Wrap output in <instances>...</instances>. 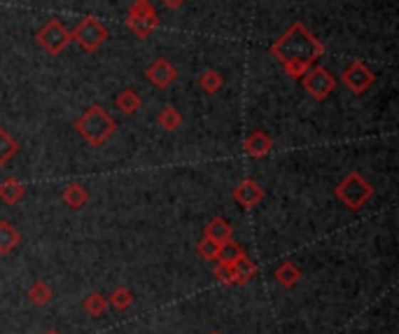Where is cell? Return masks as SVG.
<instances>
[{
    "mask_svg": "<svg viewBox=\"0 0 399 334\" xmlns=\"http://www.w3.org/2000/svg\"><path fill=\"white\" fill-rule=\"evenodd\" d=\"M271 54L278 58V63L283 66L285 73L290 75L292 80L299 82L311 66H316L318 58L325 54V45H322L301 21H294L292 26L271 45Z\"/></svg>",
    "mask_w": 399,
    "mask_h": 334,
    "instance_id": "obj_1",
    "label": "cell"
},
{
    "mask_svg": "<svg viewBox=\"0 0 399 334\" xmlns=\"http://www.w3.org/2000/svg\"><path fill=\"white\" fill-rule=\"evenodd\" d=\"M75 129H78V133L87 140L91 147H100L115 136L117 122L110 117V113L105 110V108L91 105L89 110L84 113L78 122H75Z\"/></svg>",
    "mask_w": 399,
    "mask_h": 334,
    "instance_id": "obj_2",
    "label": "cell"
},
{
    "mask_svg": "<svg viewBox=\"0 0 399 334\" xmlns=\"http://www.w3.org/2000/svg\"><path fill=\"white\" fill-rule=\"evenodd\" d=\"M336 199L341 202L348 211H360L362 206L369 204V199L373 197V187L369 180H364L358 171L348 173L346 178L338 182L334 189Z\"/></svg>",
    "mask_w": 399,
    "mask_h": 334,
    "instance_id": "obj_3",
    "label": "cell"
},
{
    "mask_svg": "<svg viewBox=\"0 0 399 334\" xmlns=\"http://www.w3.org/2000/svg\"><path fill=\"white\" fill-rule=\"evenodd\" d=\"M126 26L138 38H150L157 31L159 26L157 10L152 7L150 0H133L129 7V14H126Z\"/></svg>",
    "mask_w": 399,
    "mask_h": 334,
    "instance_id": "obj_4",
    "label": "cell"
},
{
    "mask_svg": "<svg viewBox=\"0 0 399 334\" xmlns=\"http://www.w3.org/2000/svg\"><path fill=\"white\" fill-rule=\"evenodd\" d=\"M110 38V31L105 24H100L93 16H84V19L78 24V28L71 31V40L78 43L84 52H96V49L105 43Z\"/></svg>",
    "mask_w": 399,
    "mask_h": 334,
    "instance_id": "obj_5",
    "label": "cell"
},
{
    "mask_svg": "<svg viewBox=\"0 0 399 334\" xmlns=\"http://www.w3.org/2000/svg\"><path fill=\"white\" fill-rule=\"evenodd\" d=\"M299 82L316 101H325V98L336 89V78L325 68V66H311Z\"/></svg>",
    "mask_w": 399,
    "mask_h": 334,
    "instance_id": "obj_6",
    "label": "cell"
},
{
    "mask_svg": "<svg viewBox=\"0 0 399 334\" xmlns=\"http://www.w3.org/2000/svg\"><path fill=\"white\" fill-rule=\"evenodd\" d=\"M36 38H38V45L45 49L47 54H52V56L61 54L63 49L73 43L71 31H68L58 19H52L49 24H45V26L38 31Z\"/></svg>",
    "mask_w": 399,
    "mask_h": 334,
    "instance_id": "obj_7",
    "label": "cell"
},
{
    "mask_svg": "<svg viewBox=\"0 0 399 334\" xmlns=\"http://www.w3.org/2000/svg\"><path fill=\"white\" fill-rule=\"evenodd\" d=\"M373 82H376V75L371 73V68L362 61H353L343 73V85L353 91V94H364Z\"/></svg>",
    "mask_w": 399,
    "mask_h": 334,
    "instance_id": "obj_8",
    "label": "cell"
},
{
    "mask_svg": "<svg viewBox=\"0 0 399 334\" xmlns=\"http://www.w3.org/2000/svg\"><path fill=\"white\" fill-rule=\"evenodd\" d=\"M175 78H177V71L173 68L171 63L166 61V58H157V61L147 68V80H150L157 89L171 87L173 82H175Z\"/></svg>",
    "mask_w": 399,
    "mask_h": 334,
    "instance_id": "obj_9",
    "label": "cell"
},
{
    "mask_svg": "<svg viewBox=\"0 0 399 334\" xmlns=\"http://www.w3.org/2000/svg\"><path fill=\"white\" fill-rule=\"evenodd\" d=\"M234 199L243 208H254L261 202V199H264V189H261L254 180L245 178V180H241L239 185L234 187Z\"/></svg>",
    "mask_w": 399,
    "mask_h": 334,
    "instance_id": "obj_10",
    "label": "cell"
},
{
    "mask_svg": "<svg viewBox=\"0 0 399 334\" xmlns=\"http://www.w3.org/2000/svg\"><path fill=\"white\" fill-rule=\"evenodd\" d=\"M243 150H245V155H250V157H266L271 150H274V140H271L269 133L264 131H252L248 138H245V143H243Z\"/></svg>",
    "mask_w": 399,
    "mask_h": 334,
    "instance_id": "obj_11",
    "label": "cell"
},
{
    "mask_svg": "<svg viewBox=\"0 0 399 334\" xmlns=\"http://www.w3.org/2000/svg\"><path fill=\"white\" fill-rule=\"evenodd\" d=\"M232 236H234L232 224L224 218H219V215L203 227V239H210V241H215V244H227V241H232Z\"/></svg>",
    "mask_w": 399,
    "mask_h": 334,
    "instance_id": "obj_12",
    "label": "cell"
},
{
    "mask_svg": "<svg viewBox=\"0 0 399 334\" xmlns=\"http://www.w3.org/2000/svg\"><path fill=\"white\" fill-rule=\"evenodd\" d=\"M24 194H26V187H24L21 180L16 178H7L5 182H0V202L7 204V206H14L19 204Z\"/></svg>",
    "mask_w": 399,
    "mask_h": 334,
    "instance_id": "obj_13",
    "label": "cell"
},
{
    "mask_svg": "<svg viewBox=\"0 0 399 334\" xmlns=\"http://www.w3.org/2000/svg\"><path fill=\"white\" fill-rule=\"evenodd\" d=\"M63 202L68 208H73V211H80L89 204V189L80 185V182H71L66 189H63Z\"/></svg>",
    "mask_w": 399,
    "mask_h": 334,
    "instance_id": "obj_14",
    "label": "cell"
},
{
    "mask_svg": "<svg viewBox=\"0 0 399 334\" xmlns=\"http://www.w3.org/2000/svg\"><path fill=\"white\" fill-rule=\"evenodd\" d=\"M232 271H234V283L245 286V283H250L257 276V264H254L248 255H241L239 260L232 262Z\"/></svg>",
    "mask_w": 399,
    "mask_h": 334,
    "instance_id": "obj_15",
    "label": "cell"
},
{
    "mask_svg": "<svg viewBox=\"0 0 399 334\" xmlns=\"http://www.w3.org/2000/svg\"><path fill=\"white\" fill-rule=\"evenodd\" d=\"M21 244V234L12 222H0V255H10Z\"/></svg>",
    "mask_w": 399,
    "mask_h": 334,
    "instance_id": "obj_16",
    "label": "cell"
},
{
    "mask_svg": "<svg viewBox=\"0 0 399 334\" xmlns=\"http://www.w3.org/2000/svg\"><path fill=\"white\" fill-rule=\"evenodd\" d=\"M115 105L120 108V113H124V115H135V113L140 110L142 101H140V96L135 94L133 89H124V91H120V94H117Z\"/></svg>",
    "mask_w": 399,
    "mask_h": 334,
    "instance_id": "obj_17",
    "label": "cell"
},
{
    "mask_svg": "<svg viewBox=\"0 0 399 334\" xmlns=\"http://www.w3.org/2000/svg\"><path fill=\"white\" fill-rule=\"evenodd\" d=\"M299 278H301V271L294 262H283L276 269V281L283 288H294L296 283H299Z\"/></svg>",
    "mask_w": 399,
    "mask_h": 334,
    "instance_id": "obj_18",
    "label": "cell"
},
{
    "mask_svg": "<svg viewBox=\"0 0 399 334\" xmlns=\"http://www.w3.org/2000/svg\"><path fill=\"white\" fill-rule=\"evenodd\" d=\"M52 297H54V292H52V288H49L45 281H36L28 288V299L36 306H47L49 302H52Z\"/></svg>",
    "mask_w": 399,
    "mask_h": 334,
    "instance_id": "obj_19",
    "label": "cell"
},
{
    "mask_svg": "<svg viewBox=\"0 0 399 334\" xmlns=\"http://www.w3.org/2000/svg\"><path fill=\"white\" fill-rule=\"evenodd\" d=\"M82 306L89 315H96L98 318V315H103L108 311V297H103L100 292H89V295L82 299Z\"/></svg>",
    "mask_w": 399,
    "mask_h": 334,
    "instance_id": "obj_20",
    "label": "cell"
},
{
    "mask_svg": "<svg viewBox=\"0 0 399 334\" xmlns=\"http://www.w3.org/2000/svg\"><path fill=\"white\" fill-rule=\"evenodd\" d=\"M16 152H19V143L5 129H0V166L14 160Z\"/></svg>",
    "mask_w": 399,
    "mask_h": 334,
    "instance_id": "obj_21",
    "label": "cell"
},
{
    "mask_svg": "<svg viewBox=\"0 0 399 334\" xmlns=\"http://www.w3.org/2000/svg\"><path fill=\"white\" fill-rule=\"evenodd\" d=\"M182 113L180 110H175V108H164V110L159 113V127L161 129H166V131H177L182 127Z\"/></svg>",
    "mask_w": 399,
    "mask_h": 334,
    "instance_id": "obj_22",
    "label": "cell"
},
{
    "mask_svg": "<svg viewBox=\"0 0 399 334\" xmlns=\"http://www.w3.org/2000/svg\"><path fill=\"white\" fill-rule=\"evenodd\" d=\"M224 87V78L222 73L217 71H206L201 75V89L206 91V94H219V89Z\"/></svg>",
    "mask_w": 399,
    "mask_h": 334,
    "instance_id": "obj_23",
    "label": "cell"
},
{
    "mask_svg": "<svg viewBox=\"0 0 399 334\" xmlns=\"http://www.w3.org/2000/svg\"><path fill=\"white\" fill-rule=\"evenodd\" d=\"M131 304H133V295H131V290H126V288H115L113 295L108 297V306L117 308V311H126Z\"/></svg>",
    "mask_w": 399,
    "mask_h": 334,
    "instance_id": "obj_24",
    "label": "cell"
},
{
    "mask_svg": "<svg viewBox=\"0 0 399 334\" xmlns=\"http://www.w3.org/2000/svg\"><path fill=\"white\" fill-rule=\"evenodd\" d=\"M241 255H245V250L234 244V241H227V244H219V253H217V260L215 262H224V264H232L239 260Z\"/></svg>",
    "mask_w": 399,
    "mask_h": 334,
    "instance_id": "obj_25",
    "label": "cell"
},
{
    "mask_svg": "<svg viewBox=\"0 0 399 334\" xmlns=\"http://www.w3.org/2000/svg\"><path fill=\"white\" fill-rule=\"evenodd\" d=\"M197 250H199V255L203 257V260L215 262L217 260V253H219V244H215V241H210V239H201Z\"/></svg>",
    "mask_w": 399,
    "mask_h": 334,
    "instance_id": "obj_26",
    "label": "cell"
},
{
    "mask_svg": "<svg viewBox=\"0 0 399 334\" xmlns=\"http://www.w3.org/2000/svg\"><path fill=\"white\" fill-rule=\"evenodd\" d=\"M215 278H217L219 283H224V286H232V283H234V271H232V264L217 262V264H215Z\"/></svg>",
    "mask_w": 399,
    "mask_h": 334,
    "instance_id": "obj_27",
    "label": "cell"
},
{
    "mask_svg": "<svg viewBox=\"0 0 399 334\" xmlns=\"http://www.w3.org/2000/svg\"><path fill=\"white\" fill-rule=\"evenodd\" d=\"M161 3H164L168 10H177V7L185 5V0H161Z\"/></svg>",
    "mask_w": 399,
    "mask_h": 334,
    "instance_id": "obj_28",
    "label": "cell"
},
{
    "mask_svg": "<svg viewBox=\"0 0 399 334\" xmlns=\"http://www.w3.org/2000/svg\"><path fill=\"white\" fill-rule=\"evenodd\" d=\"M45 334H61V332H56V330H47Z\"/></svg>",
    "mask_w": 399,
    "mask_h": 334,
    "instance_id": "obj_29",
    "label": "cell"
},
{
    "mask_svg": "<svg viewBox=\"0 0 399 334\" xmlns=\"http://www.w3.org/2000/svg\"><path fill=\"white\" fill-rule=\"evenodd\" d=\"M210 334H222V332H210Z\"/></svg>",
    "mask_w": 399,
    "mask_h": 334,
    "instance_id": "obj_30",
    "label": "cell"
}]
</instances>
